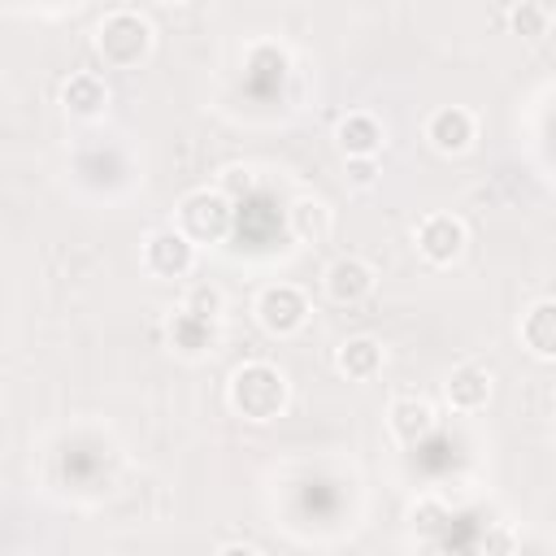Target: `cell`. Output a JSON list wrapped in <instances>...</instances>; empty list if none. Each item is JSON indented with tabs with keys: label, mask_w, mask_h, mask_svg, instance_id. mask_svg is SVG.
<instances>
[{
	"label": "cell",
	"mask_w": 556,
	"mask_h": 556,
	"mask_svg": "<svg viewBox=\"0 0 556 556\" xmlns=\"http://www.w3.org/2000/svg\"><path fill=\"white\" fill-rule=\"evenodd\" d=\"M226 400L243 421H274L287 408V374L269 361H248L230 374Z\"/></svg>",
	"instance_id": "1"
},
{
	"label": "cell",
	"mask_w": 556,
	"mask_h": 556,
	"mask_svg": "<svg viewBox=\"0 0 556 556\" xmlns=\"http://www.w3.org/2000/svg\"><path fill=\"white\" fill-rule=\"evenodd\" d=\"M96 52L113 70H135L152 52V26H148V17H139L130 9L104 13L100 26H96Z\"/></svg>",
	"instance_id": "2"
},
{
	"label": "cell",
	"mask_w": 556,
	"mask_h": 556,
	"mask_svg": "<svg viewBox=\"0 0 556 556\" xmlns=\"http://www.w3.org/2000/svg\"><path fill=\"white\" fill-rule=\"evenodd\" d=\"M235 226V200L226 191H191L178 204V230L195 243H222Z\"/></svg>",
	"instance_id": "3"
},
{
	"label": "cell",
	"mask_w": 556,
	"mask_h": 556,
	"mask_svg": "<svg viewBox=\"0 0 556 556\" xmlns=\"http://www.w3.org/2000/svg\"><path fill=\"white\" fill-rule=\"evenodd\" d=\"M143 269L152 278H187L195 269V239H187L178 226L152 230L143 239Z\"/></svg>",
	"instance_id": "4"
},
{
	"label": "cell",
	"mask_w": 556,
	"mask_h": 556,
	"mask_svg": "<svg viewBox=\"0 0 556 556\" xmlns=\"http://www.w3.org/2000/svg\"><path fill=\"white\" fill-rule=\"evenodd\" d=\"M256 321H261V330L274 334V339H287V334L304 330V321H308V300H304V291L291 287V282L265 287L261 300H256Z\"/></svg>",
	"instance_id": "5"
},
{
	"label": "cell",
	"mask_w": 556,
	"mask_h": 556,
	"mask_svg": "<svg viewBox=\"0 0 556 556\" xmlns=\"http://www.w3.org/2000/svg\"><path fill=\"white\" fill-rule=\"evenodd\" d=\"M465 222L452 217V213H430L417 222V252L430 261V265H452L460 252H465Z\"/></svg>",
	"instance_id": "6"
},
{
	"label": "cell",
	"mask_w": 556,
	"mask_h": 556,
	"mask_svg": "<svg viewBox=\"0 0 556 556\" xmlns=\"http://www.w3.org/2000/svg\"><path fill=\"white\" fill-rule=\"evenodd\" d=\"M426 139H430L434 152H443V156H460V152H469L473 139H478V122H473L469 109H460V104H443V109L430 113V122H426Z\"/></svg>",
	"instance_id": "7"
},
{
	"label": "cell",
	"mask_w": 556,
	"mask_h": 556,
	"mask_svg": "<svg viewBox=\"0 0 556 556\" xmlns=\"http://www.w3.org/2000/svg\"><path fill=\"white\" fill-rule=\"evenodd\" d=\"M374 287H378V274H374V265L361 261V256H339V261H330V269H326V295H330L334 304H361V300L374 295Z\"/></svg>",
	"instance_id": "8"
},
{
	"label": "cell",
	"mask_w": 556,
	"mask_h": 556,
	"mask_svg": "<svg viewBox=\"0 0 556 556\" xmlns=\"http://www.w3.org/2000/svg\"><path fill=\"white\" fill-rule=\"evenodd\" d=\"M387 426H391V434H395L404 447H417V443H426V439L434 434L439 417H434V408H430L426 400L404 395V400H395V404L387 408Z\"/></svg>",
	"instance_id": "9"
},
{
	"label": "cell",
	"mask_w": 556,
	"mask_h": 556,
	"mask_svg": "<svg viewBox=\"0 0 556 556\" xmlns=\"http://www.w3.org/2000/svg\"><path fill=\"white\" fill-rule=\"evenodd\" d=\"M334 143H339L343 156H378L382 143H387V135H382V122H378L374 113L356 109V113L339 117V126H334Z\"/></svg>",
	"instance_id": "10"
},
{
	"label": "cell",
	"mask_w": 556,
	"mask_h": 556,
	"mask_svg": "<svg viewBox=\"0 0 556 556\" xmlns=\"http://www.w3.org/2000/svg\"><path fill=\"white\" fill-rule=\"evenodd\" d=\"M165 334H169V348H174L178 356H204V352H213V343H217V321L195 317L191 308L178 304V313L169 317Z\"/></svg>",
	"instance_id": "11"
},
{
	"label": "cell",
	"mask_w": 556,
	"mask_h": 556,
	"mask_svg": "<svg viewBox=\"0 0 556 556\" xmlns=\"http://www.w3.org/2000/svg\"><path fill=\"white\" fill-rule=\"evenodd\" d=\"M443 395L456 413H478L491 404V369L482 365H456L452 378L443 382Z\"/></svg>",
	"instance_id": "12"
},
{
	"label": "cell",
	"mask_w": 556,
	"mask_h": 556,
	"mask_svg": "<svg viewBox=\"0 0 556 556\" xmlns=\"http://www.w3.org/2000/svg\"><path fill=\"white\" fill-rule=\"evenodd\" d=\"M521 343L530 356L539 361H556V300H539L521 313V326H517Z\"/></svg>",
	"instance_id": "13"
},
{
	"label": "cell",
	"mask_w": 556,
	"mask_h": 556,
	"mask_svg": "<svg viewBox=\"0 0 556 556\" xmlns=\"http://www.w3.org/2000/svg\"><path fill=\"white\" fill-rule=\"evenodd\" d=\"M334 369H339L343 378H352V382H369V378L382 369V343H378L374 334H352V339H343L339 352H334Z\"/></svg>",
	"instance_id": "14"
},
{
	"label": "cell",
	"mask_w": 556,
	"mask_h": 556,
	"mask_svg": "<svg viewBox=\"0 0 556 556\" xmlns=\"http://www.w3.org/2000/svg\"><path fill=\"white\" fill-rule=\"evenodd\" d=\"M61 104L74 117H100L109 109V87L96 74H70L65 87H61Z\"/></svg>",
	"instance_id": "15"
},
{
	"label": "cell",
	"mask_w": 556,
	"mask_h": 556,
	"mask_svg": "<svg viewBox=\"0 0 556 556\" xmlns=\"http://www.w3.org/2000/svg\"><path fill=\"white\" fill-rule=\"evenodd\" d=\"M287 226H291V235H295L300 243H321V239L330 235V208H326L321 200L304 195V200H295V204L287 208Z\"/></svg>",
	"instance_id": "16"
},
{
	"label": "cell",
	"mask_w": 556,
	"mask_h": 556,
	"mask_svg": "<svg viewBox=\"0 0 556 556\" xmlns=\"http://www.w3.org/2000/svg\"><path fill=\"white\" fill-rule=\"evenodd\" d=\"M547 26H552V13H547L543 0H521V4L513 9V30H517L521 39H543Z\"/></svg>",
	"instance_id": "17"
},
{
	"label": "cell",
	"mask_w": 556,
	"mask_h": 556,
	"mask_svg": "<svg viewBox=\"0 0 556 556\" xmlns=\"http://www.w3.org/2000/svg\"><path fill=\"white\" fill-rule=\"evenodd\" d=\"M182 308H191L195 317L217 321L222 308H226V295H222V287H213V282H191L187 295H182Z\"/></svg>",
	"instance_id": "18"
},
{
	"label": "cell",
	"mask_w": 556,
	"mask_h": 556,
	"mask_svg": "<svg viewBox=\"0 0 556 556\" xmlns=\"http://www.w3.org/2000/svg\"><path fill=\"white\" fill-rule=\"evenodd\" d=\"M348 182L352 187H374L378 182V161L374 156H348Z\"/></svg>",
	"instance_id": "19"
},
{
	"label": "cell",
	"mask_w": 556,
	"mask_h": 556,
	"mask_svg": "<svg viewBox=\"0 0 556 556\" xmlns=\"http://www.w3.org/2000/svg\"><path fill=\"white\" fill-rule=\"evenodd\" d=\"M447 521V508L439 504V500H421L417 508H413V526H421V530H430V526H443Z\"/></svg>",
	"instance_id": "20"
},
{
	"label": "cell",
	"mask_w": 556,
	"mask_h": 556,
	"mask_svg": "<svg viewBox=\"0 0 556 556\" xmlns=\"http://www.w3.org/2000/svg\"><path fill=\"white\" fill-rule=\"evenodd\" d=\"M222 191H226L230 200L248 195V191H252V174H248V169H239V165H235V169H226V174H222Z\"/></svg>",
	"instance_id": "21"
},
{
	"label": "cell",
	"mask_w": 556,
	"mask_h": 556,
	"mask_svg": "<svg viewBox=\"0 0 556 556\" xmlns=\"http://www.w3.org/2000/svg\"><path fill=\"white\" fill-rule=\"evenodd\" d=\"M552 434H556V430H552Z\"/></svg>",
	"instance_id": "22"
}]
</instances>
